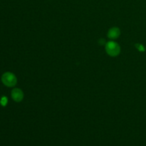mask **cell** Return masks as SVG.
<instances>
[{
	"label": "cell",
	"mask_w": 146,
	"mask_h": 146,
	"mask_svg": "<svg viewBox=\"0 0 146 146\" xmlns=\"http://www.w3.org/2000/svg\"><path fill=\"white\" fill-rule=\"evenodd\" d=\"M120 34H121V31H120L119 29L117 27H113L108 31V36L111 39H114V38H118L120 36Z\"/></svg>",
	"instance_id": "4"
},
{
	"label": "cell",
	"mask_w": 146,
	"mask_h": 146,
	"mask_svg": "<svg viewBox=\"0 0 146 146\" xmlns=\"http://www.w3.org/2000/svg\"><path fill=\"white\" fill-rule=\"evenodd\" d=\"M135 47L138 48V51H145V47L142 45V44H137L135 45Z\"/></svg>",
	"instance_id": "6"
},
{
	"label": "cell",
	"mask_w": 146,
	"mask_h": 146,
	"mask_svg": "<svg viewBox=\"0 0 146 146\" xmlns=\"http://www.w3.org/2000/svg\"><path fill=\"white\" fill-rule=\"evenodd\" d=\"M106 51L111 56H116L120 54L121 48L120 46L114 41H109L106 45Z\"/></svg>",
	"instance_id": "1"
},
{
	"label": "cell",
	"mask_w": 146,
	"mask_h": 146,
	"mask_svg": "<svg viewBox=\"0 0 146 146\" xmlns=\"http://www.w3.org/2000/svg\"><path fill=\"white\" fill-rule=\"evenodd\" d=\"M7 97H2V98H1V101H0V104H1V106H5L7 104Z\"/></svg>",
	"instance_id": "5"
},
{
	"label": "cell",
	"mask_w": 146,
	"mask_h": 146,
	"mask_svg": "<svg viewBox=\"0 0 146 146\" xmlns=\"http://www.w3.org/2000/svg\"><path fill=\"white\" fill-rule=\"evenodd\" d=\"M1 81L4 85L9 87L14 86L17 84V78L12 73L10 72H7L3 74Z\"/></svg>",
	"instance_id": "2"
},
{
	"label": "cell",
	"mask_w": 146,
	"mask_h": 146,
	"mask_svg": "<svg viewBox=\"0 0 146 146\" xmlns=\"http://www.w3.org/2000/svg\"><path fill=\"white\" fill-rule=\"evenodd\" d=\"M105 40L104 39H103V38H101V39H100V41H99V44H101V45H103V44H105Z\"/></svg>",
	"instance_id": "7"
},
{
	"label": "cell",
	"mask_w": 146,
	"mask_h": 146,
	"mask_svg": "<svg viewBox=\"0 0 146 146\" xmlns=\"http://www.w3.org/2000/svg\"><path fill=\"white\" fill-rule=\"evenodd\" d=\"M11 97L17 102H20L24 98V94L19 88H15L11 91Z\"/></svg>",
	"instance_id": "3"
}]
</instances>
